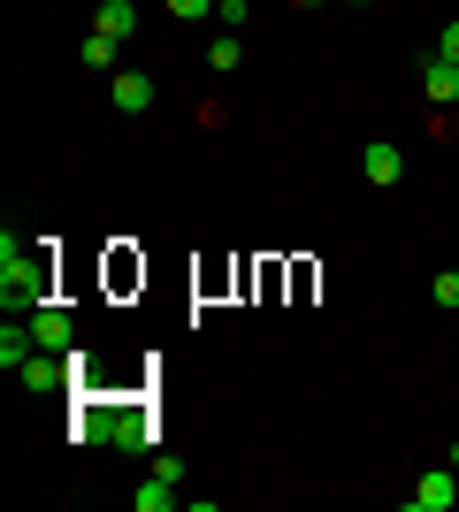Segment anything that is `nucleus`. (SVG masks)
Instances as JSON below:
<instances>
[{"label": "nucleus", "mask_w": 459, "mask_h": 512, "mask_svg": "<svg viewBox=\"0 0 459 512\" xmlns=\"http://www.w3.org/2000/svg\"><path fill=\"white\" fill-rule=\"evenodd\" d=\"M46 283H54L46 253H23L16 230H8V237H0V299H8V314H39V306H46Z\"/></svg>", "instance_id": "f257e3e1"}, {"label": "nucleus", "mask_w": 459, "mask_h": 512, "mask_svg": "<svg viewBox=\"0 0 459 512\" xmlns=\"http://www.w3.org/2000/svg\"><path fill=\"white\" fill-rule=\"evenodd\" d=\"M444 505H459V474H452V459L444 467H429L414 482V497H406V512H444Z\"/></svg>", "instance_id": "f03ea898"}, {"label": "nucleus", "mask_w": 459, "mask_h": 512, "mask_svg": "<svg viewBox=\"0 0 459 512\" xmlns=\"http://www.w3.org/2000/svg\"><path fill=\"white\" fill-rule=\"evenodd\" d=\"M31 337H39V352H77V344H69V314H62L54 299L31 314Z\"/></svg>", "instance_id": "7ed1b4c3"}, {"label": "nucleus", "mask_w": 459, "mask_h": 512, "mask_svg": "<svg viewBox=\"0 0 459 512\" xmlns=\"http://www.w3.org/2000/svg\"><path fill=\"white\" fill-rule=\"evenodd\" d=\"M360 169H368V184H398V176H406V153H398L391 138H375V146L360 153Z\"/></svg>", "instance_id": "20e7f679"}, {"label": "nucleus", "mask_w": 459, "mask_h": 512, "mask_svg": "<svg viewBox=\"0 0 459 512\" xmlns=\"http://www.w3.org/2000/svg\"><path fill=\"white\" fill-rule=\"evenodd\" d=\"M108 444H115V451H153L146 413H108Z\"/></svg>", "instance_id": "39448f33"}, {"label": "nucleus", "mask_w": 459, "mask_h": 512, "mask_svg": "<svg viewBox=\"0 0 459 512\" xmlns=\"http://www.w3.org/2000/svg\"><path fill=\"white\" fill-rule=\"evenodd\" d=\"M115 107H123V115H146L153 107V77L146 69H123V77H115Z\"/></svg>", "instance_id": "423d86ee"}, {"label": "nucleus", "mask_w": 459, "mask_h": 512, "mask_svg": "<svg viewBox=\"0 0 459 512\" xmlns=\"http://www.w3.org/2000/svg\"><path fill=\"white\" fill-rule=\"evenodd\" d=\"M92 31H108V39H138V8H131V0H100Z\"/></svg>", "instance_id": "0eeeda50"}, {"label": "nucleus", "mask_w": 459, "mask_h": 512, "mask_svg": "<svg viewBox=\"0 0 459 512\" xmlns=\"http://www.w3.org/2000/svg\"><path fill=\"white\" fill-rule=\"evenodd\" d=\"M31 352H39V337H31V321H16V314H8V329H0V360H8V367H23Z\"/></svg>", "instance_id": "6e6552de"}, {"label": "nucleus", "mask_w": 459, "mask_h": 512, "mask_svg": "<svg viewBox=\"0 0 459 512\" xmlns=\"http://www.w3.org/2000/svg\"><path fill=\"white\" fill-rule=\"evenodd\" d=\"M421 85H429V100H437V107H452V100H459V69H452V62L437 54V62L421 69Z\"/></svg>", "instance_id": "1a4fd4ad"}, {"label": "nucleus", "mask_w": 459, "mask_h": 512, "mask_svg": "<svg viewBox=\"0 0 459 512\" xmlns=\"http://www.w3.org/2000/svg\"><path fill=\"white\" fill-rule=\"evenodd\" d=\"M131 497H138V512H176V505H184V497H176V482H161V474H153L146 490H131Z\"/></svg>", "instance_id": "9d476101"}, {"label": "nucleus", "mask_w": 459, "mask_h": 512, "mask_svg": "<svg viewBox=\"0 0 459 512\" xmlns=\"http://www.w3.org/2000/svg\"><path fill=\"white\" fill-rule=\"evenodd\" d=\"M245 62V46H238V31H222L215 46H207V69H222V77H230V69Z\"/></svg>", "instance_id": "9b49d317"}, {"label": "nucleus", "mask_w": 459, "mask_h": 512, "mask_svg": "<svg viewBox=\"0 0 459 512\" xmlns=\"http://www.w3.org/2000/svg\"><path fill=\"white\" fill-rule=\"evenodd\" d=\"M115 46H123V39H108V31H92V39L77 46V54H85V69H115Z\"/></svg>", "instance_id": "f8f14e48"}, {"label": "nucleus", "mask_w": 459, "mask_h": 512, "mask_svg": "<svg viewBox=\"0 0 459 512\" xmlns=\"http://www.w3.org/2000/svg\"><path fill=\"white\" fill-rule=\"evenodd\" d=\"M429 299H437V306H452V314H459V276H452V268H444V276L429 283Z\"/></svg>", "instance_id": "ddd939ff"}, {"label": "nucleus", "mask_w": 459, "mask_h": 512, "mask_svg": "<svg viewBox=\"0 0 459 512\" xmlns=\"http://www.w3.org/2000/svg\"><path fill=\"white\" fill-rule=\"evenodd\" d=\"M153 474H161V482H176V490H184V459H176V451H153Z\"/></svg>", "instance_id": "4468645a"}, {"label": "nucleus", "mask_w": 459, "mask_h": 512, "mask_svg": "<svg viewBox=\"0 0 459 512\" xmlns=\"http://www.w3.org/2000/svg\"><path fill=\"white\" fill-rule=\"evenodd\" d=\"M169 16L176 23H199V16H215V0H169Z\"/></svg>", "instance_id": "2eb2a0df"}, {"label": "nucleus", "mask_w": 459, "mask_h": 512, "mask_svg": "<svg viewBox=\"0 0 459 512\" xmlns=\"http://www.w3.org/2000/svg\"><path fill=\"white\" fill-rule=\"evenodd\" d=\"M437 54H444V62L459 69V23H444V46H437Z\"/></svg>", "instance_id": "dca6fc26"}, {"label": "nucleus", "mask_w": 459, "mask_h": 512, "mask_svg": "<svg viewBox=\"0 0 459 512\" xmlns=\"http://www.w3.org/2000/svg\"><path fill=\"white\" fill-rule=\"evenodd\" d=\"M299 8H314V0H299Z\"/></svg>", "instance_id": "f3484780"}, {"label": "nucleus", "mask_w": 459, "mask_h": 512, "mask_svg": "<svg viewBox=\"0 0 459 512\" xmlns=\"http://www.w3.org/2000/svg\"><path fill=\"white\" fill-rule=\"evenodd\" d=\"M215 8H222V0H215Z\"/></svg>", "instance_id": "a211bd4d"}, {"label": "nucleus", "mask_w": 459, "mask_h": 512, "mask_svg": "<svg viewBox=\"0 0 459 512\" xmlns=\"http://www.w3.org/2000/svg\"><path fill=\"white\" fill-rule=\"evenodd\" d=\"M452 474H459V467H452Z\"/></svg>", "instance_id": "6ab92c4d"}]
</instances>
